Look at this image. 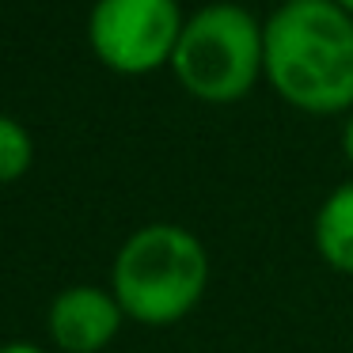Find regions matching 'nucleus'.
Wrapping results in <instances>:
<instances>
[{"label": "nucleus", "instance_id": "obj_1", "mask_svg": "<svg viewBox=\"0 0 353 353\" xmlns=\"http://www.w3.org/2000/svg\"><path fill=\"white\" fill-rule=\"evenodd\" d=\"M266 80L304 114L353 110V16L334 0H289L262 23Z\"/></svg>", "mask_w": 353, "mask_h": 353}, {"label": "nucleus", "instance_id": "obj_2", "mask_svg": "<svg viewBox=\"0 0 353 353\" xmlns=\"http://www.w3.org/2000/svg\"><path fill=\"white\" fill-rule=\"evenodd\" d=\"M110 281L125 319L141 327H171L205 296L209 254L190 228L156 221L118 247Z\"/></svg>", "mask_w": 353, "mask_h": 353}, {"label": "nucleus", "instance_id": "obj_3", "mask_svg": "<svg viewBox=\"0 0 353 353\" xmlns=\"http://www.w3.org/2000/svg\"><path fill=\"white\" fill-rule=\"evenodd\" d=\"M171 72L201 103H239L266 77L262 23L243 4H205L183 23Z\"/></svg>", "mask_w": 353, "mask_h": 353}, {"label": "nucleus", "instance_id": "obj_4", "mask_svg": "<svg viewBox=\"0 0 353 353\" xmlns=\"http://www.w3.org/2000/svg\"><path fill=\"white\" fill-rule=\"evenodd\" d=\"M186 16L175 0H95L88 16V46L122 77H148L171 65Z\"/></svg>", "mask_w": 353, "mask_h": 353}, {"label": "nucleus", "instance_id": "obj_5", "mask_svg": "<svg viewBox=\"0 0 353 353\" xmlns=\"http://www.w3.org/2000/svg\"><path fill=\"white\" fill-rule=\"evenodd\" d=\"M122 304L99 285H72L50 304L46 327L57 350L65 353H103L122 330Z\"/></svg>", "mask_w": 353, "mask_h": 353}, {"label": "nucleus", "instance_id": "obj_6", "mask_svg": "<svg viewBox=\"0 0 353 353\" xmlns=\"http://www.w3.org/2000/svg\"><path fill=\"white\" fill-rule=\"evenodd\" d=\"M315 251L330 270L353 277V179L334 186L315 213Z\"/></svg>", "mask_w": 353, "mask_h": 353}, {"label": "nucleus", "instance_id": "obj_7", "mask_svg": "<svg viewBox=\"0 0 353 353\" xmlns=\"http://www.w3.org/2000/svg\"><path fill=\"white\" fill-rule=\"evenodd\" d=\"M34 163V141L23 122L0 114V186L19 183Z\"/></svg>", "mask_w": 353, "mask_h": 353}, {"label": "nucleus", "instance_id": "obj_8", "mask_svg": "<svg viewBox=\"0 0 353 353\" xmlns=\"http://www.w3.org/2000/svg\"><path fill=\"white\" fill-rule=\"evenodd\" d=\"M342 152H345V160H350V168H353V110H350L345 130H342Z\"/></svg>", "mask_w": 353, "mask_h": 353}, {"label": "nucleus", "instance_id": "obj_9", "mask_svg": "<svg viewBox=\"0 0 353 353\" xmlns=\"http://www.w3.org/2000/svg\"><path fill=\"white\" fill-rule=\"evenodd\" d=\"M0 353H46V350L34 342H8V345H0Z\"/></svg>", "mask_w": 353, "mask_h": 353}, {"label": "nucleus", "instance_id": "obj_10", "mask_svg": "<svg viewBox=\"0 0 353 353\" xmlns=\"http://www.w3.org/2000/svg\"><path fill=\"white\" fill-rule=\"evenodd\" d=\"M334 4H338V8H345V12L353 16V0H334Z\"/></svg>", "mask_w": 353, "mask_h": 353}, {"label": "nucleus", "instance_id": "obj_11", "mask_svg": "<svg viewBox=\"0 0 353 353\" xmlns=\"http://www.w3.org/2000/svg\"><path fill=\"white\" fill-rule=\"evenodd\" d=\"M281 4H289V0H281Z\"/></svg>", "mask_w": 353, "mask_h": 353}]
</instances>
